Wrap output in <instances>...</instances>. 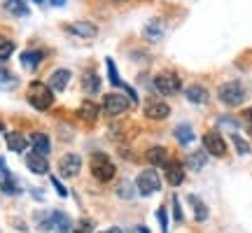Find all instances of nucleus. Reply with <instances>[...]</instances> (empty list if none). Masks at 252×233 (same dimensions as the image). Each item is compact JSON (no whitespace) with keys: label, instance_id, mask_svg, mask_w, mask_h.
I'll return each instance as SVG.
<instances>
[{"label":"nucleus","instance_id":"20","mask_svg":"<svg viewBox=\"0 0 252 233\" xmlns=\"http://www.w3.org/2000/svg\"><path fill=\"white\" fill-rule=\"evenodd\" d=\"M70 33L80 37H96L98 35V28L94 24H87V21H77V24H70Z\"/></svg>","mask_w":252,"mask_h":233},{"label":"nucleus","instance_id":"35","mask_svg":"<svg viewBox=\"0 0 252 233\" xmlns=\"http://www.w3.org/2000/svg\"><path fill=\"white\" fill-rule=\"evenodd\" d=\"M52 182H54V187H56V191H59V196H63V198H65V196H68V191H65V187H63V184H61V182H59V179H52Z\"/></svg>","mask_w":252,"mask_h":233},{"label":"nucleus","instance_id":"8","mask_svg":"<svg viewBox=\"0 0 252 233\" xmlns=\"http://www.w3.org/2000/svg\"><path fill=\"white\" fill-rule=\"evenodd\" d=\"M145 116H150L154 121H163L171 116V105L161 98H150L145 103Z\"/></svg>","mask_w":252,"mask_h":233},{"label":"nucleus","instance_id":"9","mask_svg":"<svg viewBox=\"0 0 252 233\" xmlns=\"http://www.w3.org/2000/svg\"><path fill=\"white\" fill-rule=\"evenodd\" d=\"M80 171H82L80 154H65V156H61V161H59L61 177H75V175H80Z\"/></svg>","mask_w":252,"mask_h":233},{"label":"nucleus","instance_id":"7","mask_svg":"<svg viewBox=\"0 0 252 233\" xmlns=\"http://www.w3.org/2000/svg\"><path fill=\"white\" fill-rule=\"evenodd\" d=\"M203 149H206V154H210V156H217V159L226 156V143H224V138H222L220 133H215V131L206 133V135H203Z\"/></svg>","mask_w":252,"mask_h":233},{"label":"nucleus","instance_id":"44","mask_svg":"<svg viewBox=\"0 0 252 233\" xmlns=\"http://www.w3.org/2000/svg\"><path fill=\"white\" fill-rule=\"evenodd\" d=\"M59 233H68V231H59Z\"/></svg>","mask_w":252,"mask_h":233},{"label":"nucleus","instance_id":"26","mask_svg":"<svg viewBox=\"0 0 252 233\" xmlns=\"http://www.w3.org/2000/svg\"><path fill=\"white\" fill-rule=\"evenodd\" d=\"M145 37H147V40H152V42L161 40L163 37V26L159 24V21H150L147 28H145Z\"/></svg>","mask_w":252,"mask_h":233},{"label":"nucleus","instance_id":"13","mask_svg":"<svg viewBox=\"0 0 252 233\" xmlns=\"http://www.w3.org/2000/svg\"><path fill=\"white\" fill-rule=\"evenodd\" d=\"M185 96H187L189 103H194V105H206L208 98H210V93L203 84H191L187 91H185Z\"/></svg>","mask_w":252,"mask_h":233},{"label":"nucleus","instance_id":"34","mask_svg":"<svg viewBox=\"0 0 252 233\" xmlns=\"http://www.w3.org/2000/svg\"><path fill=\"white\" fill-rule=\"evenodd\" d=\"M173 207H175V219L182 222V210H180V201H178V196H173Z\"/></svg>","mask_w":252,"mask_h":233},{"label":"nucleus","instance_id":"17","mask_svg":"<svg viewBox=\"0 0 252 233\" xmlns=\"http://www.w3.org/2000/svg\"><path fill=\"white\" fill-rule=\"evenodd\" d=\"M145 156H147V161L152 163V166H166V163L171 161V156H168V149H166V147H150Z\"/></svg>","mask_w":252,"mask_h":233},{"label":"nucleus","instance_id":"11","mask_svg":"<svg viewBox=\"0 0 252 233\" xmlns=\"http://www.w3.org/2000/svg\"><path fill=\"white\" fill-rule=\"evenodd\" d=\"M70 70H65V68H59V70H54L52 72V75H49V82H47V84H49V89L52 91H59V93H61V91H65L68 89V84H70Z\"/></svg>","mask_w":252,"mask_h":233},{"label":"nucleus","instance_id":"38","mask_svg":"<svg viewBox=\"0 0 252 233\" xmlns=\"http://www.w3.org/2000/svg\"><path fill=\"white\" fill-rule=\"evenodd\" d=\"M243 116H245V119H248V121H250V124H252V108H250V110H245V112H243Z\"/></svg>","mask_w":252,"mask_h":233},{"label":"nucleus","instance_id":"12","mask_svg":"<svg viewBox=\"0 0 252 233\" xmlns=\"http://www.w3.org/2000/svg\"><path fill=\"white\" fill-rule=\"evenodd\" d=\"M26 166L31 173H35V175H47L49 173V161H47V156L37 152H31L26 154Z\"/></svg>","mask_w":252,"mask_h":233},{"label":"nucleus","instance_id":"19","mask_svg":"<svg viewBox=\"0 0 252 233\" xmlns=\"http://www.w3.org/2000/svg\"><path fill=\"white\" fill-rule=\"evenodd\" d=\"M77 115H80V119H84V121H96V119H98V115H100V110H98V105H96V103H94V100H84V103H82L80 105V110H77Z\"/></svg>","mask_w":252,"mask_h":233},{"label":"nucleus","instance_id":"16","mask_svg":"<svg viewBox=\"0 0 252 233\" xmlns=\"http://www.w3.org/2000/svg\"><path fill=\"white\" fill-rule=\"evenodd\" d=\"M31 145H33V152L42 154V156H47L52 152V143H49V135L47 133H33L31 135Z\"/></svg>","mask_w":252,"mask_h":233},{"label":"nucleus","instance_id":"37","mask_svg":"<svg viewBox=\"0 0 252 233\" xmlns=\"http://www.w3.org/2000/svg\"><path fill=\"white\" fill-rule=\"evenodd\" d=\"M49 2H52L54 7H63V5H65V0H49Z\"/></svg>","mask_w":252,"mask_h":233},{"label":"nucleus","instance_id":"14","mask_svg":"<svg viewBox=\"0 0 252 233\" xmlns=\"http://www.w3.org/2000/svg\"><path fill=\"white\" fill-rule=\"evenodd\" d=\"M5 143H7V149L9 152H17V154H21V152H26V147H28V140L26 135H21V133H17V131H12V133H7L5 135Z\"/></svg>","mask_w":252,"mask_h":233},{"label":"nucleus","instance_id":"28","mask_svg":"<svg viewBox=\"0 0 252 233\" xmlns=\"http://www.w3.org/2000/svg\"><path fill=\"white\" fill-rule=\"evenodd\" d=\"M105 61H108V77H110V84H112V87H124V84H122V80H119V75H117L115 61H112V58H105Z\"/></svg>","mask_w":252,"mask_h":233},{"label":"nucleus","instance_id":"29","mask_svg":"<svg viewBox=\"0 0 252 233\" xmlns=\"http://www.w3.org/2000/svg\"><path fill=\"white\" fill-rule=\"evenodd\" d=\"M231 140H234V145H236V149H238V154H241V156H248V154H250V145L245 143L243 138H241V135H231Z\"/></svg>","mask_w":252,"mask_h":233},{"label":"nucleus","instance_id":"25","mask_svg":"<svg viewBox=\"0 0 252 233\" xmlns=\"http://www.w3.org/2000/svg\"><path fill=\"white\" fill-rule=\"evenodd\" d=\"M206 166V152H191L187 156V168L189 171H201Z\"/></svg>","mask_w":252,"mask_h":233},{"label":"nucleus","instance_id":"5","mask_svg":"<svg viewBox=\"0 0 252 233\" xmlns=\"http://www.w3.org/2000/svg\"><path fill=\"white\" fill-rule=\"evenodd\" d=\"M154 89L159 91L161 96H175V93H180L182 82L173 70H166V72H159V75L154 77Z\"/></svg>","mask_w":252,"mask_h":233},{"label":"nucleus","instance_id":"6","mask_svg":"<svg viewBox=\"0 0 252 233\" xmlns=\"http://www.w3.org/2000/svg\"><path fill=\"white\" fill-rule=\"evenodd\" d=\"M128 110V98L124 93H105L103 98V112L108 116H119Z\"/></svg>","mask_w":252,"mask_h":233},{"label":"nucleus","instance_id":"2","mask_svg":"<svg viewBox=\"0 0 252 233\" xmlns=\"http://www.w3.org/2000/svg\"><path fill=\"white\" fill-rule=\"evenodd\" d=\"M89 168H91V175L98 179V182H110V179H115V173H117L112 159H110L108 154H103V152L91 154Z\"/></svg>","mask_w":252,"mask_h":233},{"label":"nucleus","instance_id":"27","mask_svg":"<svg viewBox=\"0 0 252 233\" xmlns=\"http://www.w3.org/2000/svg\"><path fill=\"white\" fill-rule=\"evenodd\" d=\"M12 52H14V42H12L9 37L0 35V61L9 58V56H12Z\"/></svg>","mask_w":252,"mask_h":233},{"label":"nucleus","instance_id":"40","mask_svg":"<svg viewBox=\"0 0 252 233\" xmlns=\"http://www.w3.org/2000/svg\"><path fill=\"white\" fill-rule=\"evenodd\" d=\"M2 131H5V124H2V121H0V133H2Z\"/></svg>","mask_w":252,"mask_h":233},{"label":"nucleus","instance_id":"1","mask_svg":"<svg viewBox=\"0 0 252 233\" xmlns=\"http://www.w3.org/2000/svg\"><path fill=\"white\" fill-rule=\"evenodd\" d=\"M26 98L35 110L45 112L54 103V91L49 89V84H45V82H31L26 91Z\"/></svg>","mask_w":252,"mask_h":233},{"label":"nucleus","instance_id":"15","mask_svg":"<svg viewBox=\"0 0 252 233\" xmlns=\"http://www.w3.org/2000/svg\"><path fill=\"white\" fill-rule=\"evenodd\" d=\"M82 87H84V91H87V93H98L100 77H98V72L94 70V68L84 70V75H82Z\"/></svg>","mask_w":252,"mask_h":233},{"label":"nucleus","instance_id":"30","mask_svg":"<svg viewBox=\"0 0 252 233\" xmlns=\"http://www.w3.org/2000/svg\"><path fill=\"white\" fill-rule=\"evenodd\" d=\"M117 196L119 198H131L133 194H131V182H119V187H117Z\"/></svg>","mask_w":252,"mask_h":233},{"label":"nucleus","instance_id":"18","mask_svg":"<svg viewBox=\"0 0 252 233\" xmlns=\"http://www.w3.org/2000/svg\"><path fill=\"white\" fill-rule=\"evenodd\" d=\"M42 58H45V54H42L40 49H28V52L21 54V65H24L26 70H35L37 65L42 63Z\"/></svg>","mask_w":252,"mask_h":233},{"label":"nucleus","instance_id":"24","mask_svg":"<svg viewBox=\"0 0 252 233\" xmlns=\"http://www.w3.org/2000/svg\"><path fill=\"white\" fill-rule=\"evenodd\" d=\"M5 9L14 17H28V7L24 5V0H5Z\"/></svg>","mask_w":252,"mask_h":233},{"label":"nucleus","instance_id":"22","mask_svg":"<svg viewBox=\"0 0 252 233\" xmlns=\"http://www.w3.org/2000/svg\"><path fill=\"white\" fill-rule=\"evenodd\" d=\"M19 87V80L7 70V68H0V89L2 91H12Z\"/></svg>","mask_w":252,"mask_h":233},{"label":"nucleus","instance_id":"10","mask_svg":"<svg viewBox=\"0 0 252 233\" xmlns=\"http://www.w3.org/2000/svg\"><path fill=\"white\" fill-rule=\"evenodd\" d=\"M163 175H166V182L171 187H180L185 182V168H182L178 161H168L163 166Z\"/></svg>","mask_w":252,"mask_h":233},{"label":"nucleus","instance_id":"42","mask_svg":"<svg viewBox=\"0 0 252 233\" xmlns=\"http://www.w3.org/2000/svg\"><path fill=\"white\" fill-rule=\"evenodd\" d=\"M33 2H37V5H42V0H33Z\"/></svg>","mask_w":252,"mask_h":233},{"label":"nucleus","instance_id":"23","mask_svg":"<svg viewBox=\"0 0 252 233\" xmlns=\"http://www.w3.org/2000/svg\"><path fill=\"white\" fill-rule=\"evenodd\" d=\"M189 203L194 205V217H196V222H206L208 219V205L196 196H189Z\"/></svg>","mask_w":252,"mask_h":233},{"label":"nucleus","instance_id":"33","mask_svg":"<svg viewBox=\"0 0 252 233\" xmlns=\"http://www.w3.org/2000/svg\"><path fill=\"white\" fill-rule=\"evenodd\" d=\"M9 177H12V173L7 171V166H5V161L0 159V184H2L5 179H9Z\"/></svg>","mask_w":252,"mask_h":233},{"label":"nucleus","instance_id":"32","mask_svg":"<svg viewBox=\"0 0 252 233\" xmlns=\"http://www.w3.org/2000/svg\"><path fill=\"white\" fill-rule=\"evenodd\" d=\"M75 233H94V222H89V219H82L80 226L75 229Z\"/></svg>","mask_w":252,"mask_h":233},{"label":"nucleus","instance_id":"43","mask_svg":"<svg viewBox=\"0 0 252 233\" xmlns=\"http://www.w3.org/2000/svg\"><path fill=\"white\" fill-rule=\"evenodd\" d=\"M115 2H126V0H115Z\"/></svg>","mask_w":252,"mask_h":233},{"label":"nucleus","instance_id":"4","mask_svg":"<svg viewBox=\"0 0 252 233\" xmlns=\"http://www.w3.org/2000/svg\"><path fill=\"white\" fill-rule=\"evenodd\" d=\"M135 187H138V191L143 196H152V194H157L161 189V177H159V173L154 171V168H145V171L138 173Z\"/></svg>","mask_w":252,"mask_h":233},{"label":"nucleus","instance_id":"39","mask_svg":"<svg viewBox=\"0 0 252 233\" xmlns=\"http://www.w3.org/2000/svg\"><path fill=\"white\" fill-rule=\"evenodd\" d=\"M140 233H150V229H147V226H140Z\"/></svg>","mask_w":252,"mask_h":233},{"label":"nucleus","instance_id":"36","mask_svg":"<svg viewBox=\"0 0 252 233\" xmlns=\"http://www.w3.org/2000/svg\"><path fill=\"white\" fill-rule=\"evenodd\" d=\"M103 233H124L122 229H117V226H110V229H105Z\"/></svg>","mask_w":252,"mask_h":233},{"label":"nucleus","instance_id":"3","mask_svg":"<svg viewBox=\"0 0 252 233\" xmlns=\"http://www.w3.org/2000/svg\"><path fill=\"white\" fill-rule=\"evenodd\" d=\"M217 98L222 100L224 105H229V108H236V105H241V103L248 98V89H245L243 82H238V80L224 82V84L217 89Z\"/></svg>","mask_w":252,"mask_h":233},{"label":"nucleus","instance_id":"21","mask_svg":"<svg viewBox=\"0 0 252 233\" xmlns=\"http://www.w3.org/2000/svg\"><path fill=\"white\" fill-rule=\"evenodd\" d=\"M175 138H178V143L180 145H189V143H194V128L189 124H180V126H175Z\"/></svg>","mask_w":252,"mask_h":233},{"label":"nucleus","instance_id":"41","mask_svg":"<svg viewBox=\"0 0 252 233\" xmlns=\"http://www.w3.org/2000/svg\"><path fill=\"white\" fill-rule=\"evenodd\" d=\"M248 133H250V135H252V124H250V126H248Z\"/></svg>","mask_w":252,"mask_h":233},{"label":"nucleus","instance_id":"31","mask_svg":"<svg viewBox=\"0 0 252 233\" xmlns=\"http://www.w3.org/2000/svg\"><path fill=\"white\" fill-rule=\"evenodd\" d=\"M157 219H159V224H161V231L163 233L168 231V215H166V207H159V210H157Z\"/></svg>","mask_w":252,"mask_h":233}]
</instances>
